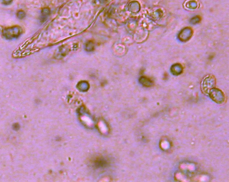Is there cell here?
Here are the masks:
<instances>
[{"label": "cell", "mask_w": 229, "mask_h": 182, "mask_svg": "<svg viewBox=\"0 0 229 182\" xmlns=\"http://www.w3.org/2000/svg\"><path fill=\"white\" fill-rule=\"evenodd\" d=\"M211 99L218 104H222L225 101V96L223 91L216 88H213L208 93Z\"/></svg>", "instance_id": "1"}, {"label": "cell", "mask_w": 229, "mask_h": 182, "mask_svg": "<svg viewBox=\"0 0 229 182\" xmlns=\"http://www.w3.org/2000/svg\"><path fill=\"white\" fill-rule=\"evenodd\" d=\"M215 82L214 79L212 78H207L204 80L202 85V89L204 93L208 94L211 89L214 88Z\"/></svg>", "instance_id": "2"}, {"label": "cell", "mask_w": 229, "mask_h": 182, "mask_svg": "<svg viewBox=\"0 0 229 182\" xmlns=\"http://www.w3.org/2000/svg\"><path fill=\"white\" fill-rule=\"evenodd\" d=\"M141 83H142L143 85H144L146 87H149L151 86L153 82L151 80L145 77H142L140 79V80Z\"/></svg>", "instance_id": "3"}]
</instances>
